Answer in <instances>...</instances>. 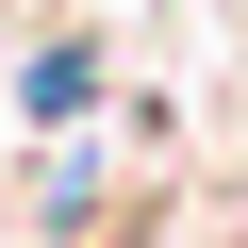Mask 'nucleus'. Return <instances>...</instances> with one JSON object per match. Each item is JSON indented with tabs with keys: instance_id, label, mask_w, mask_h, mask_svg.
<instances>
[{
	"instance_id": "1",
	"label": "nucleus",
	"mask_w": 248,
	"mask_h": 248,
	"mask_svg": "<svg viewBox=\"0 0 248 248\" xmlns=\"http://www.w3.org/2000/svg\"><path fill=\"white\" fill-rule=\"evenodd\" d=\"M17 99L50 116V133H83V99H99V50H83V33H66V50H33V83H17Z\"/></svg>"
}]
</instances>
